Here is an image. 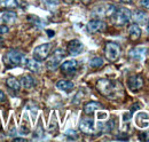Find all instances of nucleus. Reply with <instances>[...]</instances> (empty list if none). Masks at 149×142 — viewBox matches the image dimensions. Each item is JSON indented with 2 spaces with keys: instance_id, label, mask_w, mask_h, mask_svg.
<instances>
[{
  "instance_id": "nucleus-1",
  "label": "nucleus",
  "mask_w": 149,
  "mask_h": 142,
  "mask_svg": "<svg viewBox=\"0 0 149 142\" xmlns=\"http://www.w3.org/2000/svg\"><path fill=\"white\" fill-rule=\"evenodd\" d=\"M96 88L97 90L107 96L108 99H115L117 95H118V92L120 90V85L117 83V81H113L110 79H106V78H102V79H99L97 83H96Z\"/></svg>"
},
{
  "instance_id": "nucleus-2",
  "label": "nucleus",
  "mask_w": 149,
  "mask_h": 142,
  "mask_svg": "<svg viewBox=\"0 0 149 142\" xmlns=\"http://www.w3.org/2000/svg\"><path fill=\"white\" fill-rule=\"evenodd\" d=\"M112 23L117 26H124L126 24H129L132 18V13L130 9L125 8V7H119L116 8L115 12L111 14Z\"/></svg>"
},
{
  "instance_id": "nucleus-3",
  "label": "nucleus",
  "mask_w": 149,
  "mask_h": 142,
  "mask_svg": "<svg viewBox=\"0 0 149 142\" xmlns=\"http://www.w3.org/2000/svg\"><path fill=\"white\" fill-rule=\"evenodd\" d=\"M26 57L23 53H21L19 51H14L10 49L8 51L6 55L3 56V63L8 67H19V65H24L26 62Z\"/></svg>"
},
{
  "instance_id": "nucleus-4",
  "label": "nucleus",
  "mask_w": 149,
  "mask_h": 142,
  "mask_svg": "<svg viewBox=\"0 0 149 142\" xmlns=\"http://www.w3.org/2000/svg\"><path fill=\"white\" fill-rule=\"evenodd\" d=\"M104 54H106V58L110 62H115L119 55H120V46L113 41H109L106 44L104 47Z\"/></svg>"
},
{
  "instance_id": "nucleus-5",
  "label": "nucleus",
  "mask_w": 149,
  "mask_h": 142,
  "mask_svg": "<svg viewBox=\"0 0 149 142\" xmlns=\"http://www.w3.org/2000/svg\"><path fill=\"white\" fill-rule=\"evenodd\" d=\"M51 49H52V44H49V42L39 45L33 49V58L39 61V62L45 61L49 56Z\"/></svg>"
},
{
  "instance_id": "nucleus-6",
  "label": "nucleus",
  "mask_w": 149,
  "mask_h": 142,
  "mask_svg": "<svg viewBox=\"0 0 149 142\" xmlns=\"http://www.w3.org/2000/svg\"><path fill=\"white\" fill-rule=\"evenodd\" d=\"M65 57V52L62 48H57L54 53L52 54V56L49 57V60L47 61V69L48 70H55L57 67L60 65L61 61Z\"/></svg>"
},
{
  "instance_id": "nucleus-7",
  "label": "nucleus",
  "mask_w": 149,
  "mask_h": 142,
  "mask_svg": "<svg viewBox=\"0 0 149 142\" xmlns=\"http://www.w3.org/2000/svg\"><path fill=\"white\" fill-rule=\"evenodd\" d=\"M79 128L83 133L85 134H94L96 132V127H95V123L92 118L90 117H86V118H83L80 120V124H79Z\"/></svg>"
},
{
  "instance_id": "nucleus-8",
  "label": "nucleus",
  "mask_w": 149,
  "mask_h": 142,
  "mask_svg": "<svg viewBox=\"0 0 149 142\" xmlns=\"http://www.w3.org/2000/svg\"><path fill=\"white\" fill-rule=\"evenodd\" d=\"M68 53L72 56H77L80 53H83V49H84V45L80 40L78 39H74V40H70L68 42Z\"/></svg>"
},
{
  "instance_id": "nucleus-9",
  "label": "nucleus",
  "mask_w": 149,
  "mask_h": 142,
  "mask_svg": "<svg viewBox=\"0 0 149 142\" xmlns=\"http://www.w3.org/2000/svg\"><path fill=\"white\" fill-rule=\"evenodd\" d=\"M104 29H106V23L101 19H91L86 25V30L90 33H96L103 31Z\"/></svg>"
},
{
  "instance_id": "nucleus-10",
  "label": "nucleus",
  "mask_w": 149,
  "mask_h": 142,
  "mask_svg": "<svg viewBox=\"0 0 149 142\" xmlns=\"http://www.w3.org/2000/svg\"><path fill=\"white\" fill-rule=\"evenodd\" d=\"M127 86L132 92H136L143 86V79L140 74H133L127 79Z\"/></svg>"
},
{
  "instance_id": "nucleus-11",
  "label": "nucleus",
  "mask_w": 149,
  "mask_h": 142,
  "mask_svg": "<svg viewBox=\"0 0 149 142\" xmlns=\"http://www.w3.org/2000/svg\"><path fill=\"white\" fill-rule=\"evenodd\" d=\"M77 69H78V62L76 60H69V61H65L61 64V71L68 76L74 74L77 71Z\"/></svg>"
},
{
  "instance_id": "nucleus-12",
  "label": "nucleus",
  "mask_w": 149,
  "mask_h": 142,
  "mask_svg": "<svg viewBox=\"0 0 149 142\" xmlns=\"http://www.w3.org/2000/svg\"><path fill=\"white\" fill-rule=\"evenodd\" d=\"M147 56V48L143 46L134 47L130 51V57L134 61H143Z\"/></svg>"
},
{
  "instance_id": "nucleus-13",
  "label": "nucleus",
  "mask_w": 149,
  "mask_h": 142,
  "mask_svg": "<svg viewBox=\"0 0 149 142\" xmlns=\"http://www.w3.org/2000/svg\"><path fill=\"white\" fill-rule=\"evenodd\" d=\"M116 7L113 5H102V6H97L96 8H94L93 14L99 15V16H111V14L115 12Z\"/></svg>"
},
{
  "instance_id": "nucleus-14",
  "label": "nucleus",
  "mask_w": 149,
  "mask_h": 142,
  "mask_svg": "<svg viewBox=\"0 0 149 142\" xmlns=\"http://www.w3.org/2000/svg\"><path fill=\"white\" fill-rule=\"evenodd\" d=\"M135 124L140 128L149 127V113L148 112H139L135 116Z\"/></svg>"
},
{
  "instance_id": "nucleus-15",
  "label": "nucleus",
  "mask_w": 149,
  "mask_h": 142,
  "mask_svg": "<svg viewBox=\"0 0 149 142\" xmlns=\"http://www.w3.org/2000/svg\"><path fill=\"white\" fill-rule=\"evenodd\" d=\"M21 86L25 89H31L36 86V80L30 74H24L22 78H21Z\"/></svg>"
},
{
  "instance_id": "nucleus-16",
  "label": "nucleus",
  "mask_w": 149,
  "mask_h": 142,
  "mask_svg": "<svg viewBox=\"0 0 149 142\" xmlns=\"http://www.w3.org/2000/svg\"><path fill=\"white\" fill-rule=\"evenodd\" d=\"M24 67H26L28 70H30L31 72H33V73H39L41 71V69H42L40 62L37 61V60H35V58L33 60H26Z\"/></svg>"
},
{
  "instance_id": "nucleus-17",
  "label": "nucleus",
  "mask_w": 149,
  "mask_h": 142,
  "mask_svg": "<svg viewBox=\"0 0 149 142\" xmlns=\"http://www.w3.org/2000/svg\"><path fill=\"white\" fill-rule=\"evenodd\" d=\"M74 87V84L71 80H58L56 83V88H58L60 90L63 92H71Z\"/></svg>"
},
{
  "instance_id": "nucleus-18",
  "label": "nucleus",
  "mask_w": 149,
  "mask_h": 142,
  "mask_svg": "<svg viewBox=\"0 0 149 142\" xmlns=\"http://www.w3.org/2000/svg\"><path fill=\"white\" fill-rule=\"evenodd\" d=\"M129 37H130L131 40H133V41L140 39V37H141V29H140V26L138 24H132L129 28Z\"/></svg>"
},
{
  "instance_id": "nucleus-19",
  "label": "nucleus",
  "mask_w": 149,
  "mask_h": 142,
  "mask_svg": "<svg viewBox=\"0 0 149 142\" xmlns=\"http://www.w3.org/2000/svg\"><path fill=\"white\" fill-rule=\"evenodd\" d=\"M101 108H102L101 103L95 102V101H91V102H87L84 106V112L87 113V115H91V113H93L94 111H96V110H99Z\"/></svg>"
},
{
  "instance_id": "nucleus-20",
  "label": "nucleus",
  "mask_w": 149,
  "mask_h": 142,
  "mask_svg": "<svg viewBox=\"0 0 149 142\" xmlns=\"http://www.w3.org/2000/svg\"><path fill=\"white\" fill-rule=\"evenodd\" d=\"M132 17L135 21V23H139V24H143V23L147 22V14L143 10H140V9L134 10Z\"/></svg>"
},
{
  "instance_id": "nucleus-21",
  "label": "nucleus",
  "mask_w": 149,
  "mask_h": 142,
  "mask_svg": "<svg viewBox=\"0 0 149 142\" xmlns=\"http://www.w3.org/2000/svg\"><path fill=\"white\" fill-rule=\"evenodd\" d=\"M16 14L14 13V12H5L3 14H2V21L6 23V24H14L15 22H16Z\"/></svg>"
},
{
  "instance_id": "nucleus-22",
  "label": "nucleus",
  "mask_w": 149,
  "mask_h": 142,
  "mask_svg": "<svg viewBox=\"0 0 149 142\" xmlns=\"http://www.w3.org/2000/svg\"><path fill=\"white\" fill-rule=\"evenodd\" d=\"M6 85H7V87L9 89L15 90V92H19V89H21V83L16 78H8L6 80Z\"/></svg>"
},
{
  "instance_id": "nucleus-23",
  "label": "nucleus",
  "mask_w": 149,
  "mask_h": 142,
  "mask_svg": "<svg viewBox=\"0 0 149 142\" xmlns=\"http://www.w3.org/2000/svg\"><path fill=\"white\" fill-rule=\"evenodd\" d=\"M17 6H19L17 0H0V7L2 8L10 9V8H16Z\"/></svg>"
},
{
  "instance_id": "nucleus-24",
  "label": "nucleus",
  "mask_w": 149,
  "mask_h": 142,
  "mask_svg": "<svg viewBox=\"0 0 149 142\" xmlns=\"http://www.w3.org/2000/svg\"><path fill=\"white\" fill-rule=\"evenodd\" d=\"M103 63H104L103 58H102V57H99V56L93 57V58L90 61V65H91L92 68H100V67L103 65Z\"/></svg>"
},
{
  "instance_id": "nucleus-25",
  "label": "nucleus",
  "mask_w": 149,
  "mask_h": 142,
  "mask_svg": "<svg viewBox=\"0 0 149 142\" xmlns=\"http://www.w3.org/2000/svg\"><path fill=\"white\" fill-rule=\"evenodd\" d=\"M42 1H44L45 6L47 8H49V9H54V8L57 7V5H58V1L57 0H42Z\"/></svg>"
},
{
  "instance_id": "nucleus-26",
  "label": "nucleus",
  "mask_w": 149,
  "mask_h": 142,
  "mask_svg": "<svg viewBox=\"0 0 149 142\" xmlns=\"http://www.w3.org/2000/svg\"><path fill=\"white\" fill-rule=\"evenodd\" d=\"M8 31H9V28L7 25H0V37L7 35Z\"/></svg>"
},
{
  "instance_id": "nucleus-27",
  "label": "nucleus",
  "mask_w": 149,
  "mask_h": 142,
  "mask_svg": "<svg viewBox=\"0 0 149 142\" xmlns=\"http://www.w3.org/2000/svg\"><path fill=\"white\" fill-rule=\"evenodd\" d=\"M140 5L146 8V9H149V0H140Z\"/></svg>"
},
{
  "instance_id": "nucleus-28",
  "label": "nucleus",
  "mask_w": 149,
  "mask_h": 142,
  "mask_svg": "<svg viewBox=\"0 0 149 142\" xmlns=\"http://www.w3.org/2000/svg\"><path fill=\"white\" fill-rule=\"evenodd\" d=\"M5 101V93L2 90H0V103Z\"/></svg>"
},
{
  "instance_id": "nucleus-29",
  "label": "nucleus",
  "mask_w": 149,
  "mask_h": 142,
  "mask_svg": "<svg viewBox=\"0 0 149 142\" xmlns=\"http://www.w3.org/2000/svg\"><path fill=\"white\" fill-rule=\"evenodd\" d=\"M47 33H48V37H54V35H55V33H54V31H51V30H48V31H47Z\"/></svg>"
},
{
  "instance_id": "nucleus-30",
  "label": "nucleus",
  "mask_w": 149,
  "mask_h": 142,
  "mask_svg": "<svg viewBox=\"0 0 149 142\" xmlns=\"http://www.w3.org/2000/svg\"><path fill=\"white\" fill-rule=\"evenodd\" d=\"M14 141H26V140L23 138H16V139H14Z\"/></svg>"
},
{
  "instance_id": "nucleus-31",
  "label": "nucleus",
  "mask_w": 149,
  "mask_h": 142,
  "mask_svg": "<svg viewBox=\"0 0 149 142\" xmlns=\"http://www.w3.org/2000/svg\"><path fill=\"white\" fill-rule=\"evenodd\" d=\"M120 1H123V2H129V3H131L133 0H120Z\"/></svg>"
},
{
  "instance_id": "nucleus-32",
  "label": "nucleus",
  "mask_w": 149,
  "mask_h": 142,
  "mask_svg": "<svg viewBox=\"0 0 149 142\" xmlns=\"http://www.w3.org/2000/svg\"><path fill=\"white\" fill-rule=\"evenodd\" d=\"M147 31H148V33H149V19L147 21Z\"/></svg>"
},
{
  "instance_id": "nucleus-33",
  "label": "nucleus",
  "mask_w": 149,
  "mask_h": 142,
  "mask_svg": "<svg viewBox=\"0 0 149 142\" xmlns=\"http://www.w3.org/2000/svg\"><path fill=\"white\" fill-rule=\"evenodd\" d=\"M65 1H67V2H74V0H65Z\"/></svg>"
}]
</instances>
